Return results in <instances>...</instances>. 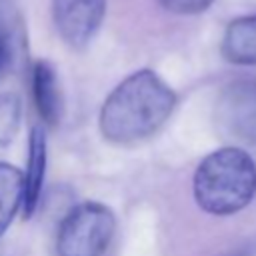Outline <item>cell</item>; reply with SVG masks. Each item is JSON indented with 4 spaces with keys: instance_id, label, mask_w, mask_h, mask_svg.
<instances>
[{
    "instance_id": "6da1fadb",
    "label": "cell",
    "mask_w": 256,
    "mask_h": 256,
    "mask_svg": "<svg viewBox=\"0 0 256 256\" xmlns=\"http://www.w3.org/2000/svg\"><path fill=\"white\" fill-rule=\"evenodd\" d=\"M174 106V90L154 70L142 68L108 94L100 110V130L110 142H140L164 126Z\"/></svg>"
},
{
    "instance_id": "7a4b0ae2",
    "label": "cell",
    "mask_w": 256,
    "mask_h": 256,
    "mask_svg": "<svg viewBox=\"0 0 256 256\" xmlns=\"http://www.w3.org/2000/svg\"><path fill=\"white\" fill-rule=\"evenodd\" d=\"M196 204L214 216H228L246 208L256 194V164L238 146L210 152L194 172Z\"/></svg>"
},
{
    "instance_id": "3957f363",
    "label": "cell",
    "mask_w": 256,
    "mask_h": 256,
    "mask_svg": "<svg viewBox=\"0 0 256 256\" xmlns=\"http://www.w3.org/2000/svg\"><path fill=\"white\" fill-rule=\"evenodd\" d=\"M116 230L114 212L98 202L74 206L56 234L58 256H102Z\"/></svg>"
},
{
    "instance_id": "277c9868",
    "label": "cell",
    "mask_w": 256,
    "mask_h": 256,
    "mask_svg": "<svg viewBox=\"0 0 256 256\" xmlns=\"http://www.w3.org/2000/svg\"><path fill=\"white\" fill-rule=\"evenodd\" d=\"M216 124L226 136L256 144V78L234 80L220 92Z\"/></svg>"
},
{
    "instance_id": "5b68a950",
    "label": "cell",
    "mask_w": 256,
    "mask_h": 256,
    "mask_svg": "<svg viewBox=\"0 0 256 256\" xmlns=\"http://www.w3.org/2000/svg\"><path fill=\"white\" fill-rule=\"evenodd\" d=\"M106 12V0H52V18L60 38L84 48L98 32Z\"/></svg>"
},
{
    "instance_id": "8992f818",
    "label": "cell",
    "mask_w": 256,
    "mask_h": 256,
    "mask_svg": "<svg viewBox=\"0 0 256 256\" xmlns=\"http://www.w3.org/2000/svg\"><path fill=\"white\" fill-rule=\"evenodd\" d=\"M46 132L42 126H34L28 138V166L24 172V216H32L46 174Z\"/></svg>"
},
{
    "instance_id": "52a82bcc",
    "label": "cell",
    "mask_w": 256,
    "mask_h": 256,
    "mask_svg": "<svg viewBox=\"0 0 256 256\" xmlns=\"http://www.w3.org/2000/svg\"><path fill=\"white\" fill-rule=\"evenodd\" d=\"M222 56L240 66L256 64V14L232 20L222 38Z\"/></svg>"
},
{
    "instance_id": "ba28073f",
    "label": "cell",
    "mask_w": 256,
    "mask_h": 256,
    "mask_svg": "<svg viewBox=\"0 0 256 256\" xmlns=\"http://www.w3.org/2000/svg\"><path fill=\"white\" fill-rule=\"evenodd\" d=\"M32 96L40 118L46 124H56L62 114V98L54 66L46 60H38L32 66Z\"/></svg>"
},
{
    "instance_id": "9c48e42d",
    "label": "cell",
    "mask_w": 256,
    "mask_h": 256,
    "mask_svg": "<svg viewBox=\"0 0 256 256\" xmlns=\"http://www.w3.org/2000/svg\"><path fill=\"white\" fill-rule=\"evenodd\" d=\"M20 206L24 208V174L16 166L0 162V236L8 230Z\"/></svg>"
},
{
    "instance_id": "30bf717a",
    "label": "cell",
    "mask_w": 256,
    "mask_h": 256,
    "mask_svg": "<svg viewBox=\"0 0 256 256\" xmlns=\"http://www.w3.org/2000/svg\"><path fill=\"white\" fill-rule=\"evenodd\" d=\"M20 98L12 92L0 94V148L6 146L18 130L20 122Z\"/></svg>"
},
{
    "instance_id": "8fae6325",
    "label": "cell",
    "mask_w": 256,
    "mask_h": 256,
    "mask_svg": "<svg viewBox=\"0 0 256 256\" xmlns=\"http://www.w3.org/2000/svg\"><path fill=\"white\" fill-rule=\"evenodd\" d=\"M158 2L162 8L174 14H200L206 8H210L214 0H158Z\"/></svg>"
},
{
    "instance_id": "7c38bea8",
    "label": "cell",
    "mask_w": 256,
    "mask_h": 256,
    "mask_svg": "<svg viewBox=\"0 0 256 256\" xmlns=\"http://www.w3.org/2000/svg\"><path fill=\"white\" fill-rule=\"evenodd\" d=\"M2 60H4V44L0 40V68H2Z\"/></svg>"
}]
</instances>
